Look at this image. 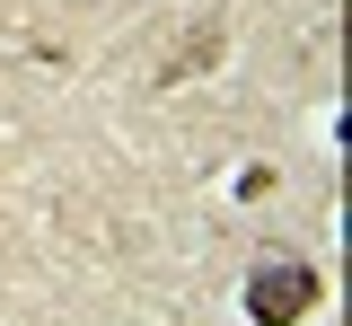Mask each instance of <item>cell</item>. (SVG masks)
<instances>
[{
  "instance_id": "obj_1",
  "label": "cell",
  "mask_w": 352,
  "mask_h": 326,
  "mask_svg": "<svg viewBox=\"0 0 352 326\" xmlns=\"http://www.w3.org/2000/svg\"><path fill=\"white\" fill-rule=\"evenodd\" d=\"M317 300H326V282L308 274V265H291V256L247 274V318H256V326H300Z\"/></svg>"
}]
</instances>
